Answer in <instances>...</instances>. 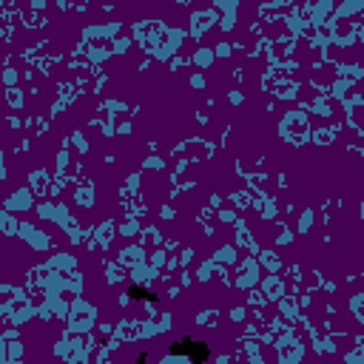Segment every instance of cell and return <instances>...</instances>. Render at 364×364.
<instances>
[{
  "label": "cell",
  "instance_id": "obj_1",
  "mask_svg": "<svg viewBox=\"0 0 364 364\" xmlns=\"http://www.w3.org/2000/svg\"><path fill=\"white\" fill-rule=\"evenodd\" d=\"M171 356H188L191 361H205L211 356V350L202 342H191V338H185L182 345H171Z\"/></svg>",
  "mask_w": 364,
  "mask_h": 364
}]
</instances>
